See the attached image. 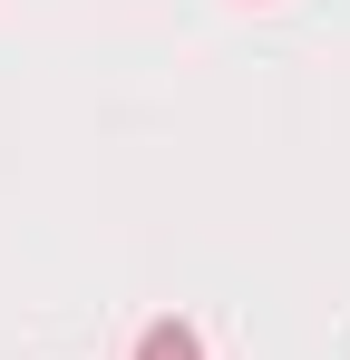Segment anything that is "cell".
<instances>
[{
    "instance_id": "cell-1",
    "label": "cell",
    "mask_w": 350,
    "mask_h": 360,
    "mask_svg": "<svg viewBox=\"0 0 350 360\" xmlns=\"http://www.w3.org/2000/svg\"><path fill=\"white\" fill-rule=\"evenodd\" d=\"M136 360H205V341H195L185 321H146V331H136Z\"/></svg>"
}]
</instances>
